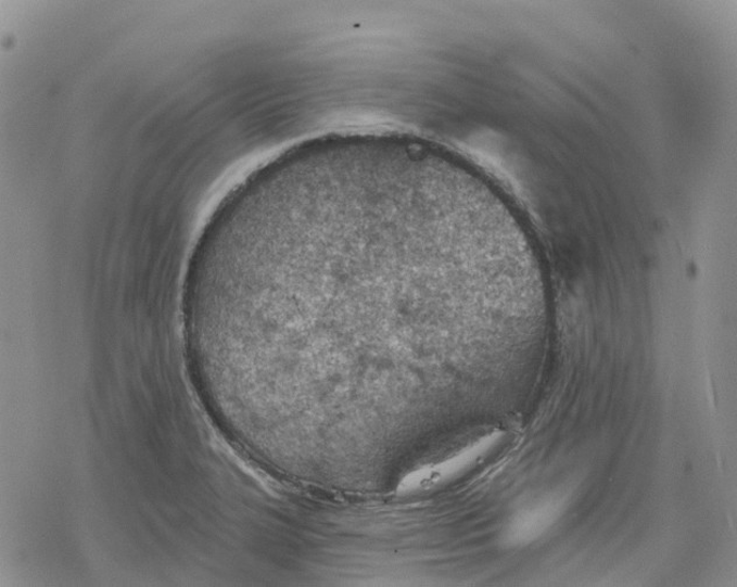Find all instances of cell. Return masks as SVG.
I'll list each match as a JSON object with an SVG mask.
<instances>
[{
  "instance_id": "obj_2",
  "label": "cell",
  "mask_w": 737,
  "mask_h": 587,
  "mask_svg": "<svg viewBox=\"0 0 737 587\" xmlns=\"http://www.w3.org/2000/svg\"><path fill=\"white\" fill-rule=\"evenodd\" d=\"M555 509L556 507L551 505H545L517 519L512 528V536L519 541L535 537L550 523L556 513Z\"/></svg>"
},
{
  "instance_id": "obj_1",
  "label": "cell",
  "mask_w": 737,
  "mask_h": 587,
  "mask_svg": "<svg viewBox=\"0 0 737 587\" xmlns=\"http://www.w3.org/2000/svg\"><path fill=\"white\" fill-rule=\"evenodd\" d=\"M497 435H488L465 448L448 455L439 462L423 465L404 477L398 486L399 494L432 488L458 478L465 471L472 469L479 460L496 446Z\"/></svg>"
}]
</instances>
